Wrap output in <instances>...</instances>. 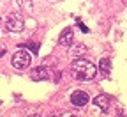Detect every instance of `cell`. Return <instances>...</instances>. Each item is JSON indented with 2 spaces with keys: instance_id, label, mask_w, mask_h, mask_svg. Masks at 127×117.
<instances>
[{
  "instance_id": "cell-1",
  "label": "cell",
  "mask_w": 127,
  "mask_h": 117,
  "mask_svg": "<svg viewBox=\"0 0 127 117\" xmlns=\"http://www.w3.org/2000/svg\"><path fill=\"white\" fill-rule=\"evenodd\" d=\"M71 73L76 80H92L97 75V68L85 59H76L71 64Z\"/></svg>"
},
{
  "instance_id": "cell-7",
  "label": "cell",
  "mask_w": 127,
  "mask_h": 117,
  "mask_svg": "<svg viewBox=\"0 0 127 117\" xmlns=\"http://www.w3.org/2000/svg\"><path fill=\"white\" fill-rule=\"evenodd\" d=\"M30 76H32V80H35V82H39V80H48V78H50V71L41 66V68H35L34 71H32Z\"/></svg>"
},
{
  "instance_id": "cell-12",
  "label": "cell",
  "mask_w": 127,
  "mask_h": 117,
  "mask_svg": "<svg viewBox=\"0 0 127 117\" xmlns=\"http://www.w3.org/2000/svg\"><path fill=\"white\" fill-rule=\"evenodd\" d=\"M71 117H74V115H71Z\"/></svg>"
},
{
  "instance_id": "cell-3",
  "label": "cell",
  "mask_w": 127,
  "mask_h": 117,
  "mask_svg": "<svg viewBox=\"0 0 127 117\" xmlns=\"http://www.w3.org/2000/svg\"><path fill=\"white\" fill-rule=\"evenodd\" d=\"M5 28L11 32H21L25 28V20L20 12H11L5 18Z\"/></svg>"
},
{
  "instance_id": "cell-11",
  "label": "cell",
  "mask_w": 127,
  "mask_h": 117,
  "mask_svg": "<svg viewBox=\"0 0 127 117\" xmlns=\"http://www.w3.org/2000/svg\"><path fill=\"white\" fill-rule=\"evenodd\" d=\"M30 117H41V115H30Z\"/></svg>"
},
{
  "instance_id": "cell-9",
  "label": "cell",
  "mask_w": 127,
  "mask_h": 117,
  "mask_svg": "<svg viewBox=\"0 0 127 117\" xmlns=\"http://www.w3.org/2000/svg\"><path fill=\"white\" fill-rule=\"evenodd\" d=\"M18 5H21V11L25 12H30L32 11V0H16Z\"/></svg>"
},
{
  "instance_id": "cell-8",
  "label": "cell",
  "mask_w": 127,
  "mask_h": 117,
  "mask_svg": "<svg viewBox=\"0 0 127 117\" xmlns=\"http://www.w3.org/2000/svg\"><path fill=\"white\" fill-rule=\"evenodd\" d=\"M99 69H101L104 75H109V73H111V60H109V59H101Z\"/></svg>"
},
{
  "instance_id": "cell-4",
  "label": "cell",
  "mask_w": 127,
  "mask_h": 117,
  "mask_svg": "<svg viewBox=\"0 0 127 117\" xmlns=\"http://www.w3.org/2000/svg\"><path fill=\"white\" fill-rule=\"evenodd\" d=\"M71 101H72V105H76V107H85V105L90 101V98H88V94H87L85 91H74L72 96H71Z\"/></svg>"
},
{
  "instance_id": "cell-10",
  "label": "cell",
  "mask_w": 127,
  "mask_h": 117,
  "mask_svg": "<svg viewBox=\"0 0 127 117\" xmlns=\"http://www.w3.org/2000/svg\"><path fill=\"white\" fill-rule=\"evenodd\" d=\"M27 46H28V48H30V50H32V52H34V53H37V52H39V44H34V43H28Z\"/></svg>"
},
{
  "instance_id": "cell-2",
  "label": "cell",
  "mask_w": 127,
  "mask_h": 117,
  "mask_svg": "<svg viewBox=\"0 0 127 117\" xmlns=\"http://www.w3.org/2000/svg\"><path fill=\"white\" fill-rule=\"evenodd\" d=\"M30 60H32V55L25 48H20L12 53V66L16 69H27L30 66Z\"/></svg>"
},
{
  "instance_id": "cell-6",
  "label": "cell",
  "mask_w": 127,
  "mask_h": 117,
  "mask_svg": "<svg viewBox=\"0 0 127 117\" xmlns=\"http://www.w3.org/2000/svg\"><path fill=\"white\" fill-rule=\"evenodd\" d=\"M72 41H74V32H72V28H64V32L60 34L58 43H60L62 46H71Z\"/></svg>"
},
{
  "instance_id": "cell-5",
  "label": "cell",
  "mask_w": 127,
  "mask_h": 117,
  "mask_svg": "<svg viewBox=\"0 0 127 117\" xmlns=\"http://www.w3.org/2000/svg\"><path fill=\"white\" fill-rule=\"evenodd\" d=\"M94 105L106 112V110L111 107V99H109V96H106V94H99V96L94 98Z\"/></svg>"
}]
</instances>
